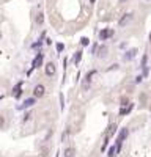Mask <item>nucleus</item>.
I'll return each mask as SVG.
<instances>
[{
	"instance_id": "18",
	"label": "nucleus",
	"mask_w": 151,
	"mask_h": 157,
	"mask_svg": "<svg viewBox=\"0 0 151 157\" xmlns=\"http://www.w3.org/2000/svg\"><path fill=\"white\" fill-rule=\"evenodd\" d=\"M80 44H82L84 47H85V46H88V44H90V39H88L87 36H84V38L80 39Z\"/></svg>"
},
{
	"instance_id": "13",
	"label": "nucleus",
	"mask_w": 151,
	"mask_h": 157,
	"mask_svg": "<svg viewBox=\"0 0 151 157\" xmlns=\"http://www.w3.org/2000/svg\"><path fill=\"white\" fill-rule=\"evenodd\" d=\"M96 74V71H91L90 74H87V78H85V83H84V88H88L90 87V82H91V77Z\"/></svg>"
},
{
	"instance_id": "3",
	"label": "nucleus",
	"mask_w": 151,
	"mask_h": 157,
	"mask_svg": "<svg viewBox=\"0 0 151 157\" xmlns=\"http://www.w3.org/2000/svg\"><path fill=\"white\" fill-rule=\"evenodd\" d=\"M110 36H113V28H104L99 33V39H101V41H105V39L110 38Z\"/></svg>"
},
{
	"instance_id": "4",
	"label": "nucleus",
	"mask_w": 151,
	"mask_h": 157,
	"mask_svg": "<svg viewBox=\"0 0 151 157\" xmlns=\"http://www.w3.org/2000/svg\"><path fill=\"white\" fill-rule=\"evenodd\" d=\"M137 52H139L137 49H131V50H127V52L123 55V60H124V61H131L132 58H134V57L137 55Z\"/></svg>"
},
{
	"instance_id": "23",
	"label": "nucleus",
	"mask_w": 151,
	"mask_h": 157,
	"mask_svg": "<svg viewBox=\"0 0 151 157\" xmlns=\"http://www.w3.org/2000/svg\"><path fill=\"white\" fill-rule=\"evenodd\" d=\"M94 2H96V0H90V3H94Z\"/></svg>"
},
{
	"instance_id": "15",
	"label": "nucleus",
	"mask_w": 151,
	"mask_h": 157,
	"mask_svg": "<svg viewBox=\"0 0 151 157\" xmlns=\"http://www.w3.org/2000/svg\"><path fill=\"white\" fill-rule=\"evenodd\" d=\"M74 154H76V149L74 148H66L65 152H63L65 157H74Z\"/></svg>"
},
{
	"instance_id": "22",
	"label": "nucleus",
	"mask_w": 151,
	"mask_h": 157,
	"mask_svg": "<svg viewBox=\"0 0 151 157\" xmlns=\"http://www.w3.org/2000/svg\"><path fill=\"white\" fill-rule=\"evenodd\" d=\"M142 80H143V77H142V75H137V77H135V83H140Z\"/></svg>"
},
{
	"instance_id": "21",
	"label": "nucleus",
	"mask_w": 151,
	"mask_h": 157,
	"mask_svg": "<svg viewBox=\"0 0 151 157\" xmlns=\"http://www.w3.org/2000/svg\"><path fill=\"white\" fill-rule=\"evenodd\" d=\"M30 116H32V113H30V112H27V113H25V115H24V123H25V121H28V120H30Z\"/></svg>"
},
{
	"instance_id": "11",
	"label": "nucleus",
	"mask_w": 151,
	"mask_h": 157,
	"mask_svg": "<svg viewBox=\"0 0 151 157\" xmlns=\"http://www.w3.org/2000/svg\"><path fill=\"white\" fill-rule=\"evenodd\" d=\"M131 19H132V14L131 13H127V14H124L121 19H120V27H124L129 21H131Z\"/></svg>"
},
{
	"instance_id": "16",
	"label": "nucleus",
	"mask_w": 151,
	"mask_h": 157,
	"mask_svg": "<svg viewBox=\"0 0 151 157\" xmlns=\"http://www.w3.org/2000/svg\"><path fill=\"white\" fill-rule=\"evenodd\" d=\"M105 55H107V47H105V46H101V47L98 49V57L104 58Z\"/></svg>"
},
{
	"instance_id": "14",
	"label": "nucleus",
	"mask_w": 151,
	"mask_h": 157,
	"mask_svg": "<svg viewBox=\"0 0 151 157\" xmlns=\"http://www.w3.org/2000/svg\"><path fill=\"white\" fill-rule=\"evenodd\" d=\"M118 154V148H117V145H113V146H110L109 148V157H113V155H117Z\"/></svg>"
},
{
	"instance_id": "1",
	"label": "nucleus",
	"mask_w": 151,
	"mask_h": 157,
	"mask_svg": "<svg viewBox=\"0 0 151 157\" xmlns=\"http://www.w3.org/2000/svg\"><path fill=\"white\" fill-rule=\"evenodd\" d=\"M127 134H129V130L124 127V129H121V132H120V135H118V138H117V142H115V145H117V148H118V151L121 149V146H123V142L126 140V137H127Z\"/></svg>"
},
{
	"instance_id": "2",
	"label": "nucleus",
	"mask_w": 151,
	"mask_h": 157,
	"mask_svg": "<svg viewBox=\"0 0 151 157\" xmlns=\"http://www.w3.org/2000/svg\"><path fill=\"white\" fill-rule=\"evenodd\" d=\"M43 58H44V55H43V53H38V55L35 57V60H33V65H32V69L28 71V74H30L33 69H36V68H40V66H41V63H43Z\"/></svg>"
},
{
	"instance_id": "17",
	"label": "nucleus",
	"mask_w": 151,
	"mask_h": 157,
	"mask_svg": "<svg viewBox=\"0 0 151 157\" xmlns=\"http://www.w3.org/2000/svg\"><path fill=\"white\" fill-rule=\"evenodd\" d=\"M43 22H44V14H43V13H38V16H36V24H38V25H43Z\"/></svg>"
},
{
	"instance_id": "7",
	"label": "nucleus",
	"mask_w": 151,
	"mask_h": 157,
	"mask_svg": "<svg viewBox=\"0 0 151 157\" xmlns=\"http://www.w3.org/2000/svg\"><path fill=\"white\" fill-rule=\"evenodd\" d=\"M13 96L16 97V99L22 96V82H19V83L14 87V90H13Z\"/></svg>"
},
{
	"instance_id": "25",
	"label": "nucleus",
	"mask_w": 151,
	"mask_h": 157,
	"mask_svg": "<svg viewBox=\"0 0 151 157\" xmlns=\"http://www.w3.org/2000/svg\"><path fill=\"white\" fill-rule=\"evenodd\" d=\"M149 43H151V33H149Z\"/></svg>"
},
{
	"instance_id": "12",
	"label": "nucleus",
	"mask_w": 151,
	"mask_h": 157,
	"mask_svg": "<svg viewBox=\"0 0 151 157\" xmlns=\"http://www.w3.org/2000/svg\"><path fill=\"white\" fill-rule=\"evenodd\" d=\"M82 50H77V52H76L74 53V57H72V63L74 65H77V63H80V60H82Z\"/></svg>"
},
{
	"instance_id": "20",
	"label": "nucleus",
	"mask_w": 151,
	"mask_h": 157,
	"mask_svg": "<svg viewBox=\"0 0 151 157\" xmlns=\"http://www.w3.org/2000/svg\"><path fill=\"white\" fill-rule=\"evenodd\" d=\"M63 49H65V46H63L62 43H58V44H57V52H58V53H60V52H62Z\"/></svg>"
},
{
	"instance_id": "19",
	"label": "nucleus",
	"mask_w": 151,
	"mask_h": 157,
	"mask_svg": "<svg viewBox=\"0 0 151 157\" xmlns=\"http://www.w3.org/2000/svg\"><path fill=\"white\" fill-rule=\"evenodd\" d=\"M115 132H117V126H110V130H109V135H107V137L110 138V137L115 134Z\"/></svg>"
},
{
	"instance_id": "10",
	"label": "nucleus",
	"mask_w": 151,
	"mask_h": 157,
	"mask_svg": "<svg viewBox=\"0 0 151 157\" xmlns=\"http://www.w3.org/2000/svg\"><path fill=\"white\" fill-rule=\"evenodd\" d=\"M132 108H134V104H127V105H124V107H121V110H120V116H124V115H127Z\"/></svg>"
},
{
	"instance_id": "24",
	"label": "nucleus",
	"mask_w": 151,
	"mask_h": 157,
	"mask_svg": "<svg viewBox=\"0 0 151 157\" xmlns=\"http://www.w3.org/2000/svg\"><path fill=\"white\" fill-rule=\"evenodd\" d=\"M124 2H126V0H120V3H124Z\"/></svg>"
},
{
	"instance_id": "8",
	"label": "nucleus",
	"mask_w": 151,
	"mask_h": 157,
	"mask_svg": "<svg viewBox=\"0 0 151 157\" xmlns=\"http://www.w3.org/2000/svg\"><path fill=\"white\" fill-rule=\"evenodd\" d=\"M33 104H35V97H28V99L24 101L22 105H19V108H21V110H24V108H30Z\"/></svg>"
},
{
	"instance_id": "9",
	"label": "nucleus",
	"mask_w": 151,
	"mask_h": 157,
	"mask_svg": "<svg viewBox=\"0 0 151 157\" xmlns=\"http://www.w3.org/2000/svg\"><path fill=\"white\" fill-rule=\"evenodd\" d=\"M146 63H148V55L145 53V55L142 57V65H140V68L143 69V74H145V75L148 74V66H146Z\"/></svg>"
},
{
	"instance_id": "6",
	"label": "nucleus",
	"mask_w": 151,
	"mask_h": 157,
	"mask_svg": "<svg viewBox=\"0 0 151 157\" xmlns=\"http://www.w3.org/2000/svg\"><path fill=\"white\" fill-rule=\"evenodd\" d=\"M44 71H46V75H49V77H52V75H55V65L54 63H47L46 65V68H44Z\"/></svg>"
},
{
	"instance_id": "5",
	"label": "nucleus",
	"mask_w": 151,
	"mask_h": 157,
	"mask_svg": "<svg viewBox=\"0 0 151 157\" xmlns=\"http://www.w3.org/2000/svg\"><path fill=\"white\" fill-rule=\"evenodd\" d=\"M33 96L38 97V99L43 97V96H44V87H43V85H36V87L33 88Z\"/></svg>"
}]
</instances>
